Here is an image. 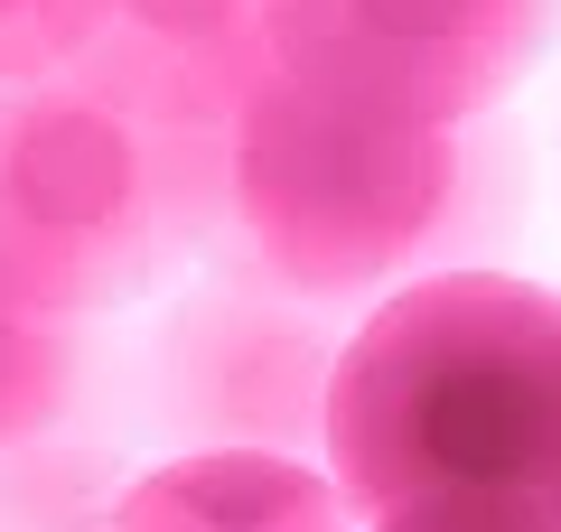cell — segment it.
<instances>
[{
  "label": "cell",
  "mask_w": 561,
  "mask_h": 532,
  "mask_svg": "<svg viewBox=\"0 0 561 532\" xmlns=\"http://www.w3.org/2000/svg\"><path fill=\"white\" fill-rule=\"evenodd\" d=\"M225 224V140L150 122L94 76L0 84V280L47 309H122Z\"/></svg>",
  "instance_id": "cell-3"
},
{
  "label": "cell",
  "mask_w": 561,
  "mask_h": 532,
  "mask_svg": "<svg viewBox=\"0 0 561 532\" xmlns=\"http://www.w3.org/2000/svg\"><path fill=\"white\" fill-rule=\"evenodd\" d=\"M76 327H84L76 309H47L38 290L0 280V458L47 449V439L84 412L94 365H84Z\"/></svg>",
  "instance_id": "cell-8"
},
{
  "label": "cell",
  "mask_w": 561,
  "mask_h": 532,
  "mask_svg": "<svg viewBox=\"0 0 561 532\" xmlns=\"http://www.w3.org/2000/svg\"><path fill=\"white\" fill-rule=\"evenodd\" d=\"M496 206V159L468 122H365L309 84L262 76L225 131V216L243 253L300 299H365L421 271Z\"/></svg>",
  "instance_id": "cell-2"
},
{
  "label": "cell",
  "mask_w": 561,
  "mask_h": 532,
  "mask_svg": "<svg viewBox=\"0 0 561 532\" xmlns=\"http://www.w3.org/2000/svg\"><path fill=\"white\" fill-rule=\"evenodd\" d=\"M113 523H179V532H319L346 523V495L328 458L309 449H243V439H206V449L160 458L150 476L113 495Z\"/></svg>",
  "instance_id": "cell-7"
},
{
  "label": "cell",
  "mask_w": 561,
  "mask_h": 532,
  "mask_svg": "<svg viewBox=\"0 0 561 532\" xmlns=\"http://www.w3.org/2000/svg\"><path fill=\"white\" fill-rule=\"evenodd\" d=\"M76 76H94L113 103L179 131H234V113L253 103V84L272 76L262 47V0H113L94 28V47L76 57Z\"/></svg>",
  "instance_id": "cell-6"
},
{
  "label": "cell",
  "mask_w": 561,
  "mask_h": 532,
  "mask_svg": "<svg viewBox=\"0 0 561 532\" xmlns=\"http://www.w3.org/2000/svg\"><path fill=\"white\" fill-rule=\"evenodd\" d=\"M561 0H262L272 76L365 122H478L552 47Z\"/></svg>",
  "instance_id": "cell-4"
},
{
  "label": "cell",
  "mask_w": 561,
  "mask_h": 532,
  "mask_svg": "<svg viewBox=\"0 0 561 532\" xmlns=\"http://www.w3.org/2000/svg\"><path fill=\"white\" fill-rule=\"evenodd\" d=\"M328 374L337 346L300 309V290H280L272 271H216L169 309L160 355H150V402L160 420L206 449V439H243V449H319L328 420Z\"/></svg>",
  "instance_id": "cell-5"
},
{
  "label": "cell",
  "mask_w": 561,
  "mask_h": 532,
  "mask_svg": "<svg viewBox=\"0 0 561 532\" xmlns=\"http://www.w3.org/2000/svg\"><path fill=\"white\" fill-rule=\"evenodd\" d=\"M319 458L356 523L561 532V299L505 271L393 290L337 346Z\"/></svg>",
  "instance_id": "cell-1"
},
{
  "label": "cell",
  "mask_w": 561,
  "mask_h": 532,
  "mask_svg": "<svg viewBox=\"0 0 561 532\" xmlns=\"http://www.w3.org/2000/svg\"><path fill=\"white\" fill-rule=\"evenodd\" d=\"M113 0H0V84L20 76H57L94 47Z\"/></svg>",
  "instance_id": "cell-9"
}]
</instances>
